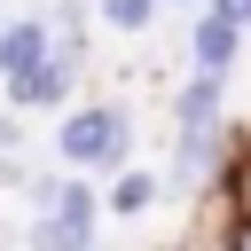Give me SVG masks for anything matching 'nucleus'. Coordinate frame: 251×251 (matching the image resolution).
Returning <instances> with one entry per match:
<instances>
[{
	"mask_svg": "<svg viewBox=\"0 0 251 251\" xmlns=\"http://www.w3.org/2000/svg\"><path fill=\"white\" fill-rule=\"evenodd\" d=\"M165 8H196V16H204V8H212V0H165Z\"/></svg>",
	"mask_w": 251,
	"mask_h": 251,
	"instance_id": "nucleus-11",
	"label": "nucleus"
},
{
	"mask_svg": "<svg viewBox=\"0 0 251 251\" xmlns=\"http://www.w3.org/2000/svg\"><path fill=\"white\" fill-rule=\"evenodd\" d=\"M31 220H63V227L94 235L110 212H102V188H94L86 173H39V180H31Z\"/></svg>",
	"mask_w": 251,
	"mask_h": 251,
	"instance_id": "nucleus-2",
	"label": "nucleus"
},
{
	"mask_svg": "<svg viewBox=\"0 0 251 251\" xmlns=\"http://www.w3.org/2000/svg\"><path fill=\"white\" fill-rule=\"evenodd\" d=\"M55 165L63 173H126L133 165V110L126 102H71L55 126Z\"/></svg>",
	"mask_w": 251,
	"mask_h": 251,
	"instance_id": "nucleus-1",
	"label": "nucleus"
},
{
	"mask_svg": "<svg viewBox=\"0 0 251 251\" xmlns=\"http://www.w3.org/2000/svg\"><path fill=\"white\" fill-rule=\"evenodd\" d=\"M227 204H235V212H251V126H243V141H235V173H227Z\"/></svg>",
	"mask_w": 251,
	"mask_h": 251,
	"instance_id": "nucleus-8",
	"label": "nucleus"
},
{
	"mask_svg": "<svg viewBox=\"0 0 251 251\" xmlns=\"http://www.w3.org/2000/svg\"><path fill=\"white\" fill-rule=\"evenodd\" d=\"M212 16H227V24H243V31H251V0H212Z\"/></svg>",
	"mask_w": 251,
	"mask_h": 251,
	"instance_id": "nucleus-9",
	"label": "nucleus"
},
{
	"mask_svg": "<svg viewBox=\"0 0 251 251\" xmlns=\"http://www.w3.org/2000/svg\"><path fill=\"white\" fill-rule=\"evenodd\" d=\"M0 24H8V16H0Z\"/></svg>",
	"mask_w": 251,
	"mask_h": 251,
	"instance_id": "nucleus-12",
	"label": "nucleus"
},
{
	"mask_svg": "<svg viewBox=\"0 0 251 251\" xmlns=\"http://www.w3.org/2000/svg\"><path fill=\"white\" fill-rule=\"evenodd\" d=\"M149 204H165V173H149V165L110 173V188H102V212H110V220H141Z\"/></svg>",
	"mask_w": 251,
	"mask_h": 251,
	"instance_id": "nucleus-6",
	"label": "nucleus"
},
{
	"mask_svg": "<svg viewBox=\"0 0 251 251\" xmlns=\"http://www.w3.org/2000/svg\"><path fill=\"white\" fill-rule=\"evenodd\" d=\"M204 126H227V78H196L173 94V133H204Z\"/></svg>",
	"mask_w": 251,
	"mask_h": 251,
	"instance_id": "nucleus-5",
	"label": "nucleus"
},
{
	"mask_svg": "<svg viewBox=\"0 0 251 251\" xmlns=\"http://www.w3.org/2000/svg\"><path fill=\"white\" fill-rule=\"evenodd\" d=\"M94 16L110 24V31H126V39H141L157 16H165V0H94Z\"/></svg>",
	"mask_w": 251,
	"mask_h": 251,
	"instance_id": "nucleus-7",
	"label": "nucleus"
},
{
	"mask_svg": "<svg viewBox=\"0 0 251 251\" xmlns=\"http://www.w3.org/2000/svg\"><path fill=\"white\" fill-rule=\"evenodd\" d=\"M71 86H78V63L55 55V63H39L31 78H16V86H0V94H8L16 118H31V110H71Z\"/></svg>",
	"mask_w": 251,
	"mask_h": 251,
	"instance_id": "nucleus-4",
	"label": "nucleus"
},
{
	"mask_svg": "<svg viewBox=\"0 0 251 251\" xmlns=\"http://www.w3.org/2000/svg\"><path fill=\"white\" fill-rule=\"evenodd\" d=\"M227 251H251V212H235V220H227Z\"/></svg>",
	"mask_w": 251,
	"mask_h": 251,
	"instance_id": "nucleus-10",
	"label": "nucleus"
},
{
	"mask_svg": "<svg viewBox=\"0 0 251 251\" xmlns=\"http://www.w3.org/2000/svg\"><path fill=\"white\" fill-rule=\"evenodd\" d=\"M243 63V24H227V16H188V71L196 78H227Z\"/></svg>",
	"mask_w": 251,
	"mask_h": 251,
	"instance_id": "nucleus-3",
	"label": "nucleus"
}]
</instances>
